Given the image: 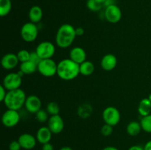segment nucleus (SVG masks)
<instances>
[{
    "instance_id": "1",
    "label": "nucleus",
    "mask_w": 151,
    "mask_h": 150,
    "mask_svg": "<svg viewBox=\"0 0 151 150\" xmlns=\"http://www.w3.org/2000/svg\"><path fill=\"white\" fill-rule=\"evenodd\" d=\"M80 74V65L70 58L63 59L58 63L57 75L65 81L72 80Z\"/></svg>"
},
{
    "instance_id": "2",
    "label": "nucleus",
    "mask_w": 151,
    "mask_h": 150,
    "mask_svg": "<svg viewBox=\"0 0 151 150\" xmlns=\"http://www.w3.org/2000/svg\"><path fill=\"white\" fill-rule=\"evenodd\" d=\"M75 28L69 24H62L58 29L55 35V43L61 49L69 48L76 38Z\"/></svg>"
},
{
    "instance_id": "3",
    "label": "nucleus",
    "mask_w": 151,
    "mask_h": 150,
    "mask_svg": "<svg viewBox=\"0 0 151 150\" xmlns=\"http://www.w3.org/2000/svg\"><path fill=\"white\" fill-rule=\"evenodd\" d=\"M27 96L24 91L21 88L7 91V96L4 99V104L7 109L19 110L24 106Z\"/></svg>"
},
{
    "instance_id": "4",
    "label": "nucleus",
    "mask_w": 151,
    "mask_h": 150,
    "mask_svg": "<svg viewBox=\"0 0 151 150\" xmlns=\"http://www.w3.org/2000/svg\"><path fill=\"white\" fill-rule=\"evenodd\" d=\"M20 35L22 40L25 42L32 43L36 40L38 35V28L36 24L27 22L22 25L20 30Z\"/></svg>"
},
{
    "instance_id": "5",
    "label": "nucleus",
    "mask_w": 151,
    "mask_h": 150,
    "mask_svg": "<svg viewBox=\"0 0 151 150\" xmlns=\"http://www.w3.org/2000/svg\"><path fill=\"white\" fill-rule=\"evenodd\" d=\"M58 63L52 59H44L38 65V71L45 77H52L57 74Z\"/></svg>"
},
{
    "instance_id": "6",
    "label": "nucleus",
    "mask_w": 151,
    "mask_h": 150,
    "mask_svg": "<svg viewBox=\"0 0 151 150\" xmlns=\"http://www.w3.org/2000/svg\"><path fill=\"white\" fill-rule=\"evenodd\" d=\"M103 119L105 124L114 126L119 123L121 115L119 110L115 107L109 106L105 108L103 111Z\"/></svg>"
},
{
    "instance_id": "7",
    "label": "nucleus",
    "mask_w": 151,
    "mask_h": 150,
    "mask_svg": "<svg viewBox=\"0 0 151 150\" xmlns=\"http://www.w3.org/2000/svg\"><path fill=\"white\" fill-rule=\"evenodd\" d=\"M22 84V76L18 72H11L6 75L3 79L2 85L7 91L20 88Z\"/></svg>"
},
{
    "instance_id": "8",
    "label": "nucleus",
    "mask_w": 151,
    "mask_h": 150,
    "mask_svg": "<svg viewBox=\"0 0 151 150\" xmlns=\"http://www.w3.org/2000/svg\"><path fill=\"white\" fill-rule=\"evenodd\" d=\"M35 51L38 53L41 60L50 59L55 53V46L50 41H42L38 44Z\"/></svg>"
},
{
    "instance_id": "9",
    "label": "nucleus",
    "mask_w": 151,
    "mask_h": 150,
    "mask_svg": "<svg viewBox=\"0 0 151 150\" xmlns=\"http://www.w3.org/2000/svg\"><path fill=\"white\" fill-rule=\"evenodd\" d=\"M21 116L18 110L7 109L1 116V123L5 127L13 128L20 121Z\"/></svg>"
},
{
    "instance_id": "10",
    "label": "nucleus",
    "mask_w": 151,
    "mask_h": 150,
    "mask_svg": "<svg viewBox=\"0 0 151 150\" xmlns=\"http://www.w3.org/2000/svg\"><path fill=\"white\" fill-rule=\"evenodd\" d=\"M104 17L107 21L111 24H116L122 19L121 9L116 4H111L106 7L104 11Z\"/></svg>"
},
{
    "instance_id": "11",
    "label": "nucleus",
    "mask_w": 151,
    "mask_h": 150,
    "mask_svg": "<svg viewBox=\"0 0 151 150\" xmlns=\"http://www.w3.org/2000/svg\"><path fill=\"white\" fill-rule=\"evenodd\" d=\"M47 126L50 128L52 134H59L64 129V121L60 115L50 116L48 121Z\"/></svg>"
},
{
    "instance_id": "12",
    "label": "nucleus",
    "mask_w": 151,
    "mask_h": 150,
    "mask_svg": "<svg viewBox=\"0 0 151 150\" xmlns=\"http://www.w3.org/2000/svg\"><path fill=\"white\" fill-rule=\"evenodd\" d=\"M41 100L35 95H30L27 96L24 107L27 112L32 114H35L41 109Z\"/></svg>"
},
{
    "instance_id": "13",
    "label": "nucleus",
    "mask_w": 151,
    "mask_h": 150,
    "mask_svg": "<svg viewBox=\"0 0 151 150\" xmlns=\"http://www.w3.org/2000/svg\"><path fill=\"white\" fill-rule=\"evenodd\" d=\"M19 144L22 149L25 150H31L36 146V137L29 133H23L18 138Z\"/></svg>"
},
{
    "instance_id": "14",
    "label": "nucleus",
    "mask_w": 151,
    "mask_h": 150,
    "mask_svg": "<svg viewBox=\"0 0 151 150\" xmlns=\"http://www.w3.org/2000/svg\"><path fill=\"white\" fill-rule=\"evenodd\" d=\"M20 63L17 54L14 53H7L4 54L1 60V65L5 70H12L15 69Z\"/></svg>"
},
{
    "instance_id": "15",
    "label": "nucleus",
    "mask_w": 151,
    "mask_h": 150,
    "mask_svg": "<svg viewBox=\"0 0 151 150\" xmlns=\"http://www.w3.org/2000/svg\"><path fill=\"white\" fill-rule=\"evenodd\" d=\"M117 65V58L113 54H107L103 56L100 61L102 69L106 71H111L116 68Z\"/></svg>"
},
{
    "instance_id": "16",
    "label": "nucleus",
    "mask_w": 151,
    "mask_h": 150,
    "mask_svg": "<svg viewBox=\"0 0 151 150\" xmlns=\"http://www.w3.org/2000/svg\"><path fill=\"white\" fill-rule=\"evenodd\" d=\"M69 58L80 65L86 60V52L82 47L75 46L70 50Z\"/></svg>"
},
{
    "instance_id": "17",
    "label": "nucleus",
    "mask_w": 151,
    "mask_h": 150,
    "mask_svg": "<svg viewBox=\"0 0 151 150\" xmlns=\"http://www.w3.org/2000/svg\"><path fill=\"white\" fill-rule=\"evenodd\" d=\"M52 132L48 126H41L38 129L36 133V139L38 143L41 144L50 143L51 141Z\"/></svg>"
},
{
    "instance_id": "18",
    "label": "nucleus",
    "mask_w": 151,
    "mask_h": 150,
    "mask_svg": "<svg viewBox=\"0 0 151 150\" xmlns=\"http://www.w3.org/2000/svg\"><path fill=\"white\" fill-rule=\"evenodd\" d=\"M28 16H29V19L31 22L37 24L41 21L43 18L42 9H41V7L38 5L32 6L29 9Z\"/></svg>"
},
{
    "instance_id": "19",
    "label": "nucleus",
    "mask_w": 151,
    "mask_h": 150,
    "mask_svg": "<svg viewBox=\"0 0 151 150\" xmlns=\"http://www.w3.org/2000/svg\"><path fill=\"white\" fill-rule=\"evenodd\" d=\"M139 114L141 116H146L150 114L151 112V101L148 98H144L139 101L138 106Z\"/></svg>"
},
{
    "instance_id": "20",
    "label": "nucleus",
    "mask_w": 151,
    "mask_h": 150,
    "mask_svg": "<svg viewBox=\"0 0 151 150\" xmlns=\"http://www.w3.org/2000/svg\"><path fill=\"white\" fill-rule=\"evenodd\" d=\"M95 70L94 63L89 60H86L83 63L80 64V74L83 76H88L92 74Z\"/></svg>"
},
{
    "instance_id": "21",
    "label": "nucleus",
    "mask_w": 151,
    "mask_h": 150,
    "mask_svg": "<svg viewBox=\"0 0 151 150\" xmlns=\"http://www.w3.org/2000/svg\"><path fill=\"white\" fill-rule=\"evenodd\" d=\"M19 70L22 71L24 74L29 75L38 71V66L30 60H28L24 63H21Z\"/></svg>"
},
{
    "instance_id": "22",
    "label": "nucleus",
    "mask_w": 151,
    "mask_h": 150,
    "mask_svg": "<svg viewBox=\"0 0 151 150\" xmlns=\"http://www.w3.org/2000/svg\"><path fill=\"white\" fill-rule=\"evenodd\" d=\"M142 130L140 122L132 121L126 126V132L130 136H137Z\"/></svg>"
},
{
    "instance_id": "23",
    "label": "nucleus",
    "mask_w": 151,
    "mask_h": 150,
    "mask_svg": "<svg viewBox=\"0 0 151 150\" xmlns=\"http://www.w3.org/2000/svg\"><path fill=\"white\" fill-rule=\"evenodd\" d=\"M12 9V3L10 0H0V16L1 17L7 16Z\"/></svg>"
},
{
    "instance_id": "24",
    "label": "nucleus",
    "mask_w": 151,
    "mask_h": 150,
    "mask_svg": "<svg viewBox=\"0 0 151 150\" xmlns=\"http://www.w3.org/2000/svg\"><path fill=\"white\" fill-rule=\"evenodd\" d=\"M139 122L143 131L147 133H151V114L142 117Z\"/></svg>"
},
{
    "instance_id": "25",
    "label": "nucleus",
    "mask_w": 151,
    "mask_h": 150,
    "mask_svg": "<svg viewBox=\"0 0 151 150\" xmlns=\"http://www.w3.org/2000/svg\"><path fill=\"white\" fill-rule=\"evenodd\" d=\"M46 110L50 116L58 115L60 113V107H59L58 104L55 101H50L47 105Z\"/></svg>"
},
{
    "instance_id": "26",
    "label": "nucleus",
    "mask_w": 151,
    "mask_h": 150,
    "mask_svg": "<svg viewBox=\"0 0 151 150\" xmlns=\"http://www.w3.org/2000/svg\"><path fill=\"white\" fill-rule=\"evenodd\" d=\"M86 7L92 12H98L103 8V5L99 3L97 0H87Z\"/></svg>"
},
{
    "instance_id": "27",
    "label": "nucleus",
    "mask_w": 151,
    "mask_h": 150,
    "mask_svg": "<svg viewBox=\"0 0 151 150\" xmlns=\"http://www.w3.org/2000/svg\"><path fill=\"white\" fill-rule=\"evenodd\" d=\"M35 119L38 121L39 123H46V122L48 121L49 119V113H47V111L44 109H41L39 111L35 113Z\"/></svg>"
},
{
    "instance_id": "28",
    "label": "nucleus",
    "mask_w": 151,
    "mask_h": 150,
    "mask_svg": "<svg viewBox=\"0 0 151 150\" xmlns=\"http://www.w3.org/2000/svg\"><path fill=\"white\" fill-rule=\"evenodd\" d=\"M17 57L20 63H24L29 60L30 57V51L27 49H22L17 52Z\"/></svg>"
},
{
    "instance_id": "29",
    "label": "nucleus",
    "mask_w": 151,
    "mask_h": 150,
    "mask_svg": "<svg viewBox=\"0 0 151 150\" xmlns=\"http://www.w3.org/2000/svg\"><path fill=\"white\" fill-rule=\"evenodd\" d=\"M100 132L105 137L110 136L113 133V126L109 124H105L102 126L101 129H100Z\"/></svg>"
},
{
    "instance_id": "30",
    "label": "nucleus",
    "mask_w": 151,
    "mask_h": 150,
    "mask_svg": "<svg viewBox=\"0 0 151 150\" xmlns=\"http://www.w3.org/2000/svg\"><path fill=\"white\" fill-rule=\"evenodd\" d=\"M29 60L38 66V63L41 61V59L36 51H30V57H29Z\"/></svg>"
},
{
    "instance_id": "31",
    "label": "nucleus",
    "mask_w": 151,
    "mask_h": 150,
    "mask_svg": "<svg viewBox=\"0 0 151 150\" xmlns=\"http://www.w3.org/2000/svg\"><path fill=\"white\" fill-rule=\"evenodd\" d=\"M88 107H89V105H82L80 108L83 110V111H82V113L80 114V116L82 118H86V117H89L90 116V112L91 110H88Z\"/></svg>"
},
{
    "instance_id": "32",
    "label": "nucleus",
    "mask_w": 151,
    "mask_h": 150,
    "mask_svg": "<svg viewBox=\"0 0 151 150\" xmlns=\"http://www.w3.org/2000/svg\"><path fill=\"white\" fill-rule=\"evenodd\" d=\"M22 146L19 144V141H13L9 144V150H21Z\"/></svg>"
},
{
    "instance_id": "33",
    "label": "nucleus",
    "mask_w": 151,
    "mask_h": 150,
    "mask_svg": "<svg viewBox=\"0 0 151 150\" xmlns=\"http://www.w3.org/2000/svg\"><path fill=\"white\" fill-rule=\"evenodd\" d=\"M7 91L2 85H0V101L3 102L5 99L6 96H7Z\"/></svg>"
},
{
    "instance_id": "34",
    "label": "nucleus",
    "mask_w": 151,
    "mask_h": 150,
    "mask_svg": "<svg viewBox=\"0 0 151 150\" xmlns=\"http://www.w3.org/2000/svg\"><path fill=\"white\" fill-rule=\"evenodd\" d=\"M42 150H54V147H53L52 144L50 143H47V144H42Z\"/></svg>"
},
{
    "instance_id": "35",
    "label": "nucleus",
    "mask_w": 151,
    "mask_h": 150,
    "mask_svg": "<svg viewBox=\"0 0 151 150\" xmlns=\"http://www.w3.org/2000/svg\"><path fill=\"white\" fill-rule=\"evenodd\" d=\"M75 32H76L77 36H82L84 34V29L82 27L75 28Z\"/></svg>"
},
{
    "instance_id": "36",
    "label": "nucleus",
    "mask_w": 151,
    "mask_h": 150,
    "mask_svg": "<svg viewBox=\"0 0 151 150\" xmlns=\"http://www.w3.org/2000/svg\"><path fill=\"white\" fill-rule=\"evenodd\" d=\"M128 150H144V146L140 145H134L130 147Z\"/></svg>"
},
{
    "instance_id": "37",
    "label": "nucleus",
    "mask_w": 151,
    "mask_h": 150,
    "mask_svg": "<svg viewBox=\"0 0 151 150\" xmlns=\"http://www.w3.org/2000/svg\"><path fill=\"white\" fill-rule=\"evenodd\" d=\"M115 4L114 0H106V2H105L104 4H103V7H108V6L111 5V4Z\"/></svg>"
},
{
    "instance_id": "38",
    "label": "nucleus",
    "mask_w": 151,
    "mask_h": 150,
    "mask_svg": "<svg viewBox=\"0 0 151 150\" xmlns=\"http://www.w3.org/2000/svg\"><path fill=\"white\" fill-rule=\"evenodd\" d=\"M144 150H151V140L147 141L144 146Z\"/></svg>"
},
{
    "instance_id": "39",
    "label": "nucleus",
    "mask_w": 151,
    "mask_h": 150,
    "mask_svg": "<svg viewBox=\"0 0 151 150\" xmlns=\"http://www.w3.org/2000/svg\"><path fill=\"white\" fill-rule=\"evenodd\" d=\"M102 150H119L116 147L112 146H106L105 148H103Z\"/></svg>"
},
{
    "instance_id": "40",
    "label": "nucleus",
    "mask_w": 151,
    "mask_h": 150,
    "mask_svg": "<svg viewBox=\"0 0 151 150\" xmlns=\"http://www.w3.org/2000/svg\"><path fill=\"white\" fill-rule=\"evenodd\" d=\"M60 150H73L69 146H63L60 149Z\"/></svg>"
},
{
    "instance_id": "41",
    "label": "nucleus",
    "mask_w": 151,
    "mask_h": 150,
    "mask_svg": "<svg viewBox=\"0 0 151 150\" xmlns=\"http://www.w3.org/2000/svg\"><path fill=\"white\" fill-rule=\"evenodd\" d=\"M97 1H98L99 3H100V4H102L103 5V4H104V3L106 2V0H97Z\"/></svg>"
},
{
    "instance_id": "42",
    "label": "nucleus",
    "mask_w": 151,
    "mask_h": 150,
    "mask_svg": "<svg viewBox=\"0 0 151 150\" xmlns=\"http://www.w3.org/2000/svg\"><path fill=\"white\" fill-rule=\"evenodd\" d=\"M147 98H148V99L151 101V94H149V96H148V97H147Z\"/></svg>"
}]
</instances>
